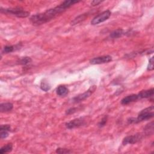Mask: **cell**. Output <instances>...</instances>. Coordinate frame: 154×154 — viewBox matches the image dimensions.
<instances>
[{
    "label": "cell",
    "mask_w": 154,
    "mask_h": 154,
    "mask_svg": "<svg viewBox=\"0 0 154 154\" xmlns=\"http://www.w3.org/2000/svg\"><path fill=\"white\" fill-rule=\"evenodd\" d=\"M79 2V1H74V0L65 1L57 7L47 10L44 13L32 16L30 18V21L33 25L37 26L44 24L54 19L57 16L63 13L71 6Z\"/></svg>",
    "instance_id": "1"
},
{
    "label": "cell",
    "mask_w": 154,
    "mask_h": 154,
    "mask_svg": "<svg viewBox=\"0 0 154 154\" xmlns=\"http://www.w3.org/2000/svg\"><path fill=\"white\" fill-rule=\"evenodd\" d=\"M154 107L150 106L144 110H141L137 116V117H130L128 119V123L129 124H138L139 122L149 120L153 117L154 116Z\"/></svg>",
    "instance_id": "2"
},
{
    "label": "cell",
    "mask_w": 154,
    "mask_h": 154,
    "mask_svg": "<svg viewBox=\"0 0 154 154\" xmlns=\"http://www.w3.org/2000/svg\"><path fill=\"white\" fill-rule=\"evenodd\" d=\"M1 12L4 13H8L10 15H12L18 18H27L30 16V13L25 11L23 8L20 7H15V8H1Z\"/></svg>",
    "instance_id": "3"
},
{
    "label": "cell",
    "mask_w": 154,
    "mask_h": 154,
    "mask_svg": "<svg viewBox=\"0 0 154 154\" xmlns=\"http://www.w3.org/2000/svg\"><path fill=\"white\" fill-rule=\"evenodd\" d=\"M111 14V13L109 10H107L106 11L103 12L102 13L99 14L98 15L96 16L95 18H94V19H92L91 21V24L93 25H95L106 21V20L110 17Z\"/></svg>",
    "instance_id": "4"
},
{
    "label": "cell",
    "mask_w": 154,
    "mask_h": 154,
    "mask_svg": "<svg viewBox=\"0 0 154 154\" xmlns=\"http://www.w3.org/2000/svg\"><path fill=\"white\" fill-rule=\"evenodd\" d=\"M86 119L85 117H79L72 120L70 121L66 124V127L68 129H74L76 128H79L81 127H83L86 125Z\"/></svg>",
    "instance_id": "5"
},
{
    "label": "cell",
    "mask_w": 154,
    "mask_h": 154,
    "mask_svg": "<svg viewBox=\"0 0 154 154\" xmlns=\"http://www.w3.org/2000/svg\"><path fill=\"white\" fill-rule=\"evenodd\" d=\"M144 134H140V133H138V134L132 135V136H128L124 139L122 141L123 145H127L128 144L132 145L135 144V143H138L144 137Z\"/></svg>",
    "instance_id": "6"
},
{
    "label": "cell",
    "mask_w": 154,
    "mask_h": 154,
    "mask_svg": "<svg viewBox=\"0 0 154 154\" xmlns=\"http://www.w3.org/2000/svg\"><path fill=\"white\" fill-rule=\"evenodd\" d=\"M96 89V87L95 86L90 87L86 91L84 92V93L80 94L75 96V98H74L72 99L73 102H75V103H78V102H80L81 101L86 99L87 98H89L92 94H93L94 92L95 91Z\"/></svg>",
    "instance_id": "7"
},
{
    "label": "cell",
    "mask_w": 154,
    "mask_h": 154,
    "mask_svg": "<svg viewBox=\"0 0 154 154\" xmlns=\"http://www.w3.org/2000/svg\"><path fill=\"white\" fill-rule=\"evenodd\" d=\"M111 61H112V57L110 56L107 55V56H99L92 58L90 61V63L91 65H101V64L109 63Z\"/></svg>",
    "instance_id": "8"
},
{
    "label": "cell",
    "mask_w": 154,
    "mask_h": 154,
    "mask_svg": "<svg viewBox=\"0 0 154 154\" xmlns=\"http://www.w3.org/2000/svg\"><path fill=\"white\" fill-rule=\"evenodd\" d=\"M139 96L136 94H132L128 95L125 98H123L121 101V104L122 105H128L130 103H132L133 102H136L139 100Z\"/></svg>",
    "instance_id": "9"
},
{
    "label": "cell",
    "mask_w": 154,
    "mask_h": 154,
    "mask_svg": "<svg viewBox=\"0 0 154 154\" xmlns=\"http://www.w3.org/2000/svg\"><path fill=\"white\" fill-rule=\"evenodd\" d=\"M153 93H154V90L153 88L146 90H143L141 91L138 95L139 99H147L150 98H153Z\"/></svg>",
    "instance_id": "10"
},
{
    "label": "cell",
    "mask_w": 154,
    "mask_h": 154,
    "mask_svg": "<svg viewBox=\"0 0 154 154\" xmlns=\"http://www.w3.org/2000/svg\"><path fill=\"white\" fill-rule=\"evenodd\" d=\"M13 108V105L11 102H5L0 105V111L1 113H6L10 111Z\"/></svg>",
    "instance_id": "11"
},
{
    "label": "cell",
    "mask_w": 154,
    "mask_h": 154,
    "mask_svg": "<svg viewBox=\"0 0 154 154\" xmlns=\"http://www.w3.org/2000/svg\"><path fill=\"white\" fill-rule=\"evenodd\" d=\"M57 94L60 96H65L69 93V89L65 86H59L56 90Z\"/></svg>",
    "instance_id": "12"
},
{
    "label": "cell",
    "mask_w": 154,
    "mask_h": 154,
    "mask_svg": "<svg viewBox=\"0 0 154 154\" xmlns=\"http://www.w3.org/2000/svg\"><path fill=\"white\" fill-rule=\"evenodd\" d=\"M153 122H151L149 124L146 125V126L144 128V135L145 136H151L153 134Z\"/></svg>",
    "instance_id": "13"
},
{
    "label": "cell",
    "mask_w": 154,
    "mask_h": 154,
    "mask_svg": "<svg viewBox=\"0 0 154 154\" xmlns=\"http://www.w3.org/2000/svg\"><path fill=\"white\" fill-rule=\"evenodd\" d=\"M125 33L124 30H123L122 29L119 28V29H117L113 31L112 33H111L110 36L112 39H117V38L122 37V36H124Z\"/></svg>",
    "instance_id": "14"
},
{
    "label": "cell",
    "mask_w": 154,
    "mask_h": 154,
    "mask_svg": "<svg viewBox=\"0 0 154 154\" xmlns=\"http://www.w3.org/2000/svg\"><path fill=\"white\" fill-rule=\"evenodd\" d=\"M13 149V145L12 143H8V144L3 146L1 149H0V153L3 154L6 153H9L12 152Z\"/></svg>",
    "instance_id": "15"
},
{
    "label": "cell",
    "mask_w": 154,
    "mask_h": 154,
    "mask_svg": "<svg viewBox=\"0 0 154 154\" xmlns=\"http://www.w3.org/2000/svg\"><path fill=\"white\" fill-rule=\"evenodd\" d=\"M31 62H32V58H31L30 57H23L21 58H20L17 61L18 64L20 65H24V66L28 65Z\"/></svg>",
    "instance_id": "16"
},
{
    "label": "cell",
    "mask_w": 154,
    "mask_h": 154,
    "mask_svg": "<svg viewBox=\"0 0 154 154\" xmlns=\"http://www.w3.org/2000/svg\"><path fill=\"white\" fill-rule=\"evenodd\" d=\"M51 85L48 83V81H46L45 79L42 81L41 82L40 84V89H42L44 91H48L51 89Z\"/></svg>",
    "instance_id": "17"
},
{
    "label": "cell",
    "mask_w": 154,
    "mask_h": 154,
    "mask_svg": "<svg viewBox=\"0 0 154 154\" xmlns=\"http://www.w3.org/2000/svg\"><path fill=\"white\" fill-rule=\"evenodd\" d=\"M16 47V46H12V45H10H10L5 46L4 48H3V52L4 53H6V54H8V53H12L13 51H15Z\"/></svg>",
    "instance_id": "18"
},
{
    "label": "cell",
    "mask_w": 154,
    "mask_h": 154,
    "mask_svg": "<svg viewBox=\"0 0 154 154\" xmlns=\"http://www.w3.org/2000/svg\"><path fill=\"white\" fill-rule=\"evenodd\" d=\"M86 18V14H83V15H81L79 16H78L77 18H76L72 22V24L71 25H75L78 23H79V22L82 21V20H84L85 18Z\"/></svg>",
    "instance_id": "19"
},
{
    "label": "cell",
    "mask_w": 154,
    "mask_h": 154,
    "mask_svg": "<svg viewBox=\"0 0 154 154\" xmlns=\"http://www.w3.org/2000/svg\"><path fill=\"white\" fill-rule=\"evenodd\" d=\"M56 153H60V154H64V153H72V151L70 149H66V148H57L56 150Z\"/></svg>",
    "instance_id": "20"
},
{
    "label": "cell",
    "mask_w": 154,
    "mask_h": 154,
    "mask_svg": "<svg viewBox=\"0 0 154 154\" xmlns=\"http://www.w3.org/2000/svg\"><path fill=\"white\" fill-rule=\"evenodd\" d=\"M107 120H108V116H105L103 118L101 119V120L99 122L98 124V127L99 128H102L104 127L107 122Z\"/></svg>",
    "instance_id": "21"
},
{
    "label": "cell",
    "mask_w": 154,
    "mask_h": 154,
    "mask_svg": "<svg viewBox=\"0 0 154 154\" xmlns=\"http://www.w3.org/2000/svg\"><path fill=\"white\" fill-rule=\"evenodd\" d=\"M0 131H11V127H10V125H2L1 126V128H0Z\"/></svg>",
    "instance_id": "22"
},
{
    "label": "cell",
    "mask_w": 154,
    "mask_h": 154,
    "mask_svg": "<svg viewBox=\"0 0 154 154\" xmlns=\"http://www.w3.org/2000/svg\"><path fill=\"white\" fill-rule=\"evenodd\" d=\"M153 70V57H151L149 60V64L148 66V70Z\"/></svg>",
    "instance_id": "23"
},
{
    "label": "cell",
    "mask_w": 154,
    "mask_h": 154,
    "mask_svg": "<svg viewBox=\"0 0 154 154\" xmlns=\"http://www.w3.org/2000/svg\"><path fill=\"white\" fill-rule=\"evenodd\" d=\"M78 110V108H70L69 109H68L66 111V115H70L72 114H74V113L77 112Z\"/></svg>",
    "instance_id": "24"
},
{
    "label": "cell",
    "mask_w": 154,
    "mask_h": 154,
    "mask_svg": "<svg viewBox=\"0 0 154 154\" xmlns=\"http://www.w3.org/2000/svg\"><path fill=\"white\" fill-rule=\"evenodd\" d=\"M8 136V133L7 131H2L0 132V137H1V139H6Z\"/></svg>",
    "instance_id": "25"
},
{
    "label": "cell",
    "mask_w": 154,
    "mask_h": 154,
    "mask_svg": "<svg viewBox=\"0 0 154 154\" xmlns=\"http://www.w3.org/2000/svg\"><path fill=\"white\" fill-rule=\"evenodd\" d=\"M102 1H93L91 3V5L92 6H98L99 5L100 3H101Z\"/></svg>",
    "instance_id": "26"
}]
</instances>
